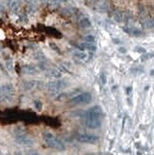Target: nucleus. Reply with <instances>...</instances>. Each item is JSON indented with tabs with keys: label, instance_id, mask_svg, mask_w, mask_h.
I'll use <instances>...</instances> for the list:
<instances>
[{
	"label": "nucleus",
	"instance_id": "19",
	"mask_svg": "<svg viewBox=\"0 0 154 155\" xmlns=\"http://www.w3.org/2000/svg\"><path fill=\"white\" fill-rule=\"evenodd\" d=\"M67 95H68V93H66V92L60 93L55 98V101H63L64 99H66V98H67Z\"/></svg>",
	"mask_w": 154,
	"mask_h": 155
},
{
	"label": "nucleus",
	"instance_id": "2",
	"mask_svg": "<svg viewBox=\"0 0 154 155\" xmlns=\"http://www.w3.org/2000/svg\"><path fill=\"white\" fill-rule=\"evenodd\" d=\"M42 138H43L46 145L51 149L58 151L66 150V145L64 144V142L52 132H44L42 134Z\"/></svg>",
	"mask_w": 154,
	"mask_h": 155
},
{
	"label": "nucleus",
	"instance_id": "9",
	"mask_svg": "<svg viewBox=\"0 0 154 155\" xmlns=\"http://www.w3.org/2000/svg\"><path fill=\"white\" fill-rule=\"evenodd\" d=\"M23 70L24 73H28V74H34L39 73L40 69L37 66H33V65H25L23 67Z\"/></svg>",
	"mask_w": 154,
	"mask_h": 155
},
{
	"label": "nucleus",
	"instance_id": "12",
	"mask_svg": "<svg viewBox=\"0 0 154 155\" xmlns=\"http://www.w3.org/2000/svg\"><path fill=\"white\" fill-rule=\"evenodd\" d=\"M13 86L11 84H5L3 85L2 87H0V90L3 92V93H13Z\"/></svg>",
	"mask_w": 154,
	"mask_h": 155
},
{
	"label": "nucleus",
	"instance_id": "21",
	"mask_svg": "<svg viewBox=\"0 0 154 155\" xmlns=\"http://www.w3.org/2000/svg\"><path fill=\"white\" fill-rule=\"evenodd\" d=\"M34 58H35L36 60H43V59H45V55L42 54V52L38 51L34 54Z\"/></svg>",
	"mask_w": 154,
	"mask_h": 155
},
{
	"label": "nucleus",
	"instance_id": "7",
	"mask_svg": "<svg viewBox=\"0 0 154 155\" xmlns=\"http://www.w3.org/2000/svg\"><path fill=\"white\" fill-rule=\"evenodd\" d=\"M75 48L78 49V51H84L87 50V51H90L91 52H94V51H96V50H97V47H96L95 44L87 43V42L77 44V45H75Z\"/></svg>",
	"mask_w": 154,
	"mask_h": 155
},
{
	"label": "nucleus",
	"instance_id": "1",
	"mask_svg": "<svg viewBox=\"0 0 154 155\" xmlns=\"http://www.w3.org/2000/svg\"><path fill=\"white\" fill-rule=\"evenodd\" d=\"M103 120V111L102 108L99 106H94V107L88 109L86 114H85V125L88 128L91 130H96L102 126Z\"/></svg>",
	"mask_w": 154,
	"mask_h": 155
},
{
	"label": "nucleus",
	"instance_id": "25",
	"mask_svg": "<svg viewBox=\"0 0 154 155\" xmlns=\"http://www.w3.org/2000/svg\"><path fill=\"white\" fill-rule=\"evenodd\" d=\"M65 1H67V0H52V3H61V2H65Z\"/></svg>",
	"mask_w": 154,
	"mask_h": 155
},
{
	"label": "nucleus",
	"instance_id": "17",
	"mask_svg": "<svg viewBox=\"0 0 154 155\" xmlns=\"http://www.w3.org/2000/svg\"><path fill=\"white\" fill-rule=\"evenodd\" d=\"M33 106H34V108H35V109H37L38 111H40L42 108H43V103H42L40 100H35L33 102Z\"/></svg>",
	"mask_w": 154,
	"mask_h": 155
},
{
	"label": "nucleus",
	"instance_id": "24",
	"mask_svg": "<svg viewBox=\"0 0 154 155\" xmlns=\"http://www.w3.org/2000/svg\"><path fill=\"white\" fill-rule=\"evenodd\" d=\"M112 41H113V43H114V44H121V43H122V42H121V40L116 39V38H113Z\"/></svg>",
	"mask_w": 154,
	"mask_h": 155
},
{
	"label": "nucleus",
	"instance_id": "20",
	"mask_svg": "<svg viewBox=\"0 0 154 155\" xmlns=\"http://www.w3.org/2000/svg\"><path fill=\"white\" fill-rule=\"evenodd\" d=\"M100 81H101V83L103 85H106L107 83V75L106 73H102L101 74H100Z\"/></svg>",
	"mask_w": 154,
	"mask_h": 155
},
{
	"label": "nucleus",
	"instance_id": "5",
	"mask_svg": "<svg viewBox=\"0 0 154 155\" xmlns=\"http://www.w3.org/2000/svg\"><path fill=\"white\" fill-rule=\"evenodd\" d=\"M15 141L17 144L21 146H26V147H30L33 145L32 139H30L29 136H27L24 133H17L15 135Z\"/></svg>",
	"mask_w": 154,
	"mask_h": 155
},
{
	"label": "nucleus",
	"instance_id": "23",
	"mask_svg": "<svg viewBox=\"0 0 154 155\" xmlns=\"http://www.w3.org/2000/svg\"><path fill=\"white\" fill-rule=\"evenodd\" d=\"M118 51L120 52V54H126V51H128V50H126V49L125 47H119Z\"/></svg>",
	"mask_w": 154,
	"mask_h": 155
},
{
	"label": "nucleus",
	"instance_id": "16",
	"mask_svg": "<svg viewBox=\"0 0 154 155\" xmlns=\"http://www.w3.org/2000/svg\"><path fill=\"white\" fill-rule=\"evenodd\" d=\"M49 74H51V76L54 77V78H57V79L62 76V73H61V71H59L58 70H52Z\"/></svg>",
	"mask_w": 154,
	"mask_h": 155
},
{
	"label": "nucleus",
	"instance_id": "4",
	"mask_svg": "<svg viewBox=\"0 0 154 155\" xmlns=\"http://www.w3.org/2000/svg\"><path fill=\"white\" fill-rule=\"evenodd\" d=\"M76 140L80 143L83 144H96L99 141V137L97 135H94L92 133H80L76 136Z\"/></svg>",
	"mask_w": 154,
	"mask_h": 155
},
{
	"label": "nucleus",
	"instance_id": "29",
	"mask_svg": "<svg viewBox=\"0 0 154 155\" xmlns=\"http://www.w3.org/2000/svg\"><path fill=\"white\" fill-rule=\"evenodd\" d=\"M0 80H1V77H0Z\"/></svg>",
	"mask_w": 154,
	"mask_h": 155
},
{
	"label": "nucleus",
	"instance_id": "28",
	"mask_svg": "<svg viewBox=\"0 0 154 155\" xmlns=\"http://www.w3.org/2000/svg\"><path fill=\"white\" fill-rule=\"evenodd\" d=\"M0 155H7V154H4V153H2V152H0Z\"/></svg>",
	"mask_w": 154,
	"mask_h": 155
},
{
	"label": "nucleus",
	"instance_id": "10",
	"mask_svg": "<svg viewBox=\"0 0 154 155\" xmlns=\"http://www.w3.org/2000/svg\"><path fill=\"white\" fill-rule=\"evenodd\" d=\"M79 26L82 29H88L91 27V21L88 17H83L79 21Z\"/></svg>",
	"mask_w": 154,
	"mask_h": 155
},
{
	"label": "nucleus",
	"instance_id": "18",
	"mask_svg": "<svg viewBox=\"0 0 154 155\" xmlns=\"http://www.w3.org/2000/svg\"><path fill=\"white\" fill-rule=\"evenodd\" d=\"M85 41H86L87 43H92V44H94V42H95V37H94V35H87V36H85Z\"/></svg>",
	"mask_w": 154,
	"mask_h": 155
},
{
	"label": "nucleus",
	"instance_id": "11",
	"mask_svg": "<svg viewBox=\"0 0 154 155\" xmlns=\"http://www.w3.org/2000/svg\"><path fill=\"white\" fill-rule=\"evenodd\" d=\"M5 59V68L7 69L8 71H10V73H13V59L10 55H7V57L4 58Z\"/></svg>",
	"mask_w": 154,
	"mask_h": 155
},
{
	"label": "nucleus",
	"instance_id": "26",
	"mask_svg": "<svg viewBox=\"0 0 154 155\" xmlns=\"http://www.w3.org/2000/svg\"><path fill=\"white\" fill-rule=\"evenodd\" d=\"M14 155H22V153L21 152H18V151H17V152L14 153Z\"/></svg>",
	"mask_w": 154,
	"mask_h": 155
},
{
	"label": "nucleus",
	"instance_id": "13",
	"mask_svg": "<svg viewBox=\"0 0 154 155\" xmlns=\"http://www.w3.org/2000/svg\"><path fill=\"white\" fill-rule=\"evenodd\" d=\"M72 55H73L75 58L79 59V60H86L87 57H88V54H86V52H85V51H73V52H72Z\"/></svg>",
	"mask_w": 154,
	"mask_h": 155
},
{
	"label": "nucleus",
	"instance_id": "3",
	"mask_svg": "<svg viewBox=\"0 0 154 155\" xmlns=\"http://www.w3.org/2000/svg\"><path fill=\"white\" fill-rule=\"evenodd\" d=\"M92 101V96L90 92H81V93H78L76 94V95L72 96L71 99H70V103L72 104V105H86V104H88L90 103Z\"/></svg>",
	"mask_w": 154,
	"mask_h": 155
},
{
	"label": "nucleus",
	"instance_id": "8",
	"mask_svg": "<svg viewBox=\"0 0 154 155\" xmlns=\"http://www.w3.org/2000/svg\"><path fill=\"white\" fill-rule=\"evenodd\" d=\"M39 86V82L37 80H28V81H24L21 84V88L23 89V90H32L35 88Z\"/></svg>",
	"mask_w": 154,
	"mask_h": 155
},
{
	"label": "nucleus",
	"instance_id": "22",
	"mask_svg": "<svg viewBox=\"0 0 154 155\" xmlns=\"http://www.w3.org/2000/svg\"><path fill=\"white\" fill-rule=\"evenodd\" d=\"M135 51L137 52H139V54H146L147 51H146V49L143 48V47H136L135 48Z\"/></svg>",
	"mask_w": 154,
	"mask_h": 155
},
{
	"label": "nucleus",
	"instance_id": "14",
	"mask_svg": "<svg viewBox=\"0 0 154 155\" xmlns=\"http://www.w3.org/2000/svg\"><path fill=\"white\" fill-rule=\"evenodd\" d=\"M9 6L11 11L13 12H16L19 8V0H11L9 3Z\"/></svg>",
	"mask_w": 154,
	"mask_h": 155
},
{
	"label": "nucleus",
	"instance_id": "30",
	"mask_svg": "<svg viewBox=\"0 0 154 155\" xmlns=\"http://www.w3.org/2000/svg\"><path fill=\"white\" fill-rule=\"evenodd\" d=\"M86 1H87V0H86Z\"/></svg>",
	"mask_w": 154,
	"mask_h": 155
},
{
	"label": "nucleus",
	"instance_id": "15",
	"mask_svg": "<svg viewBox=\"0 0 154 155\" xmlns=\"http://www.w3.org/2000/svg\"><path fill=\"white\" fill-rule=\"evenodd\" d=\"M49 47H51V49L52 51H54L55 52H57V54H62V51H61V50H60V48L57 46V45L55 44V43H53V42H49Z\"/></svg>",
	"mask_w": 154,
	"mask_h": 155
},
{
	"label": "nucleus",
	"instance_id": "6",
	"mask_svg": "<svg viewBox=\"0 0 154 155\" xmlns=\"http://www.w3.org/2000/svg\"><path fill=\"white\" fill-rule=\"evenodd\" d=\"M68 84L66 82L61 81V80H57V81H49L47 84V89L49 90H52V92H55V90L58 89H62L64 88H66Z\"/></svg>",
	"mask_w": 154,
	"mask_h": 155
},
{
	"label": "nucleus",
	"instance_id": "27",
	"mask_svg": "<svg viewBox=\"0 0 154 155\" xmlns=\"http://www.w3.org/2000/svg\"><path fill=\"white\" fill-rule=\"evenodd\" d=\"M32 155H40V154H39V153H38V152H33V153H32Z\"/></svg>",
	"mask_w": 154,
	"mask_h": 155
}]
</instances>
